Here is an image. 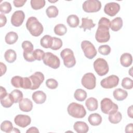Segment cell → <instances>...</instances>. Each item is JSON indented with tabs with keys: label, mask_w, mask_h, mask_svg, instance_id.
<instances>
[{
	"label": "cell",
	"mask_w": 133,
	"mask_h": 133,
	"mask_svg": "<svg viewBox=\"0 0 133 133\" xmlns=\"http://www.w3.org/2000/svg\"><path fill=\"white\" fill-rule=\"evenodd\" d=\"M110 23V20L105 17H102L99 20L95 34V38L98 42L105 43L109 41L110 38L109 32Z\"/></svg>",
	"instance_id": "obj_1"
},
{
	"label": "cell",
	"mask_w": 133,
	"mask_h": 133,
	"mask_svg": "<svg viewBox=\"0 0 133 133\" xmlns=\"http://www.w3.org/2000/svg\"><path fill=\"white\" fill-rule=\"evenodd\" d=\"M26 27L30 34L34 36H39L43 32V26L35 17L29 18L26 22Z\"/></svg>",
	"instance_id": "obj_2"
},
{
	"label": "cell",
	"mask_w": 133,
	"mask_h": 133,
	"mask_svg": "<svg viewBox=\"0 0 133 133\" xmlns=\"http://www.w3.org/2000/svg\"><path fill=\"white\" fill-rule=\"evenodd\" d=\"M67 111L70 116L77 118H83L86 114L84 106L76 102L71 103L68 107Z\"/></svg>",
	"instance_id": "obj_3"
},
{
	"label": "cell",
	"mask_w": 133,
	"mask_h": 133,
	"mask_svg": "<svg viewBox=\"0 0 133 133\" xmlns=\"http://www.w3.org/2000/svg\"><path fill=\"white\" fill-rule=\"evenodd\" d=\"M60 56L63 59L64 65L68 68H72L76 64L75 58L73 51L70 48H65L60 52Z\"/></svg>",
	"instance_id": "obj_4"
},
{
	"label": "cell",
	"mask_w": 133,
	"mask_h": 133,
	"mask_svg": "<svg viewBox=\"0 0 133 133\" xmlns=\"http://www.w3.org/2000/svg\"><path fill=\"white\" fill-rule=\"evenodd\" d=\"M100 108L101 111L106 114L114 113L118 109V105L108 98H103L101 101Z\"/></svg>",
	"instance_id": "obj_5"
},
{
	"label": "cell",
	"mask_w": 133,
	"mask_h": 133,
	"mask_svg": "<svg viewBox=\"0 0 133 133\" xmlns=\"http://www.w3.org/2000/svg\"><path fill=\"white\" fill-rule=\"evenodd\" d=\"M93 65L95 71L99 76H104L109 72V68L108 62L103 58L97 59L94 61Z\"/></svg>",
	"instance_id": "obj_6"
},
{
	"label": "cell",
	"mask_w": 133,
	"mask_h": 133,
	"mask_svg": "<svg viewBox=\"0 0 133 133\" xmlns=\"http://www.w3.org/2000/svg\"><path fill=\"white\" fill-rule=\"evenodd\" d=\"M44 63L52 69H58L60 65V61L59 58L55 55L50 52L45 53L43 59Z\"/></svg>",
	"instance_id": "obj_7"
},
{
	"label": "cell",
	"mask_w": 133,
	"mask_h": 133,
	"mask_svg": "<svg viewBox=\"0 0 133 133\" xmlns=\"http://www.w3.org/2000/svg\"><path fill=\"white\" fill-rule=\"evenodd\" d=\"M81 48L85 56L89 59H93L97 55V50L94 45L88 41H83L81 43Z\"/></svg>",
	"instance_id": "obj_8"
},
{
	"label": "cell",
	"mask_w": 133,
	"mask_h": 133,
	"mask_svg": "<svg viewBox=\"0 0 133 133\" xmlns=\"http://www.w3.org/2000/svg\"><path fill=\"white\" fill-rule=\"evenodd\" d=\"M83 9L86 12H96L101 8V3L98 0H87L82 5Z\"/></svg>",
	"instance_id": "obj_9"
},
{
	"label": "cell",
	"mask_w": 133,
	"mask_h": 133,
	"mask_svg": "<svg viewBox=\"0 0 133 133\" xmlns=\"http://www.w3.org/2000/svg\"><path fill=\"white\" fill-rule=\"evenodd\" d=\"M82 85L87 89H93L96 85V78L92 73L85 74L81 80Z\"/></svg>",
	"instance_id": "obj_10"
},
{
	"label": "cell",
	"mask_w": 133,
	"mask_h": 133,
	"mask_svg": "<svg viewBox=\"0 0 133 133\" xmlns=\"http://www.w3.org/2000/svg\"><path fill=\"white\" fill-rule=\"evenodd\" d=\"M119 83V78L115 75H112L101 80V86L105 89H111L117 86Z\"/></svg>",
	"instance_id": "obj_11"
},
{
	"label": "cell",
	"mask_w": 133,
	"mask_h": 133,
	"mask_svg": "<svg viewBox=\"0 0 133 133\" xmlns=\"http://www.w3.org/2000/svg\"><path fill=\"white\" fill-rule=\"evenodd\" d=\"M31 82V90H35L39 88L44 81V75L41 72H36L29 77Z\"/></svg>",
	"instance_id": "obj_12"
},
{
	"label": "cell",
	"mask_w": 133,
	"mask_h": 133,
	"mask_svg": "<svg viewBox=\"0 0 133 133\" xmlns=\"http://www.w3.org/2000/svg\"><path fill=\"white\" fill-rule=\"evenodd\" d=\"M25 18V14L22 10H17L14 12L11 17L12 25L18 27L22 25Z\"/></svg>",
	"instance_id": "obj_13"
},
{
	"label": "cell",
	"mask_w": 133,
	"mask_h": 133,
	"mask_svg": "<svg viewBox=\"0 0 133 133\" xmlns=\"http://www.w3.org/2000/svg\"><path fill=\"white\" fill-rule=\"evenodd\" d=\"M119 10V5L115 2L107 3L104 7V12L105 14L111 17L115 16L118 12Z\"/></svg>",
	"instance_id": "obj_14"
},
{
	"label": "cell",
	"mask_w": 133,
	"mask_h": 133,
	"mask_svg": "<svg viewBox=\"0 0 133 133\" xmlns=\"http://www.w3.org/2000/svg\"><path fill=\"white\" fill-rule=\"evenodd\" d=\"M15 123L19 127L24 128L30 124L31 122V117L27 115L19 114L14 118Z\"/></svg>",
	"instance_id": "obj_15"
},
{
	"label": "cell",
	"mask_w": 133,
	"mask_h": 133,
	"mask_svg": "<svg viewBox=\"0 0 133 133\" xmlns=\"http://www.w3.org/2000/svg\"><path fill=\"white\" fill-rule=\"evenodd\" d=\"M19 107L21 111L23 112H30L32 110L33 103L28 98H23L19 102Z\"/></svg>",
	"instance_id": "obj_16"
},
{
	"label": "cell",
	"mask_w": 133,
	"mask_h": 133,
	"mask_svg": "<svg viewBox=\"0 0 133 133\" xmlns=\"http://www.w3.org/2000/svg\"><path fill=\"white\" fill-rule=\"evenodd\" d=\"M32 99L37 104H42L46 100V95L42 90H38L33 93L32 96Z\"/></svg>",
	"instance_id": "obj_17"
},
{
	"label": "cell",
	"mask_w": 133,
	"mask_h": 133,
	"mask_svg": "<svg viewBox=\"0 0 133 133\" xmlns=\"http://www.w3.org/2000/svg\"><path fill=\"white\" fill-rule=\"evenodd\" d=\"M73 128L77 133H86L89 130V127L87 124L82 121L76 122L73 126Z\"/></svg>",
	"instance_id": "obj_18"
},
{
	"label": "cell",
	"mask_w": 133,
	"mask_h": 133,
	"mask_svg": "<svg viewBox=\"0 0 133 133\" xmlns=\"http://www.w3.org/2000/svg\"><path fill=\"white\" fill-rule=\"evenodd\" d=\"M120 62L122 66L124 67L129 66L132 62V57L129 53H124L123 54L120 58Z\"/></svg>",
	"instance_id": "obj_19"
},
{
	"label": "cell",
	"mask_w": 133,
	"mask_h": 133,
	"mask_svg": "<svg viewBox=\"0 0 133 133\" xmlns=\"http://www.w3.org/2000/svg\"><path fill=\"white\" fill-rule=\"evenodd\" d=\"M113 95L114 98L116 100L123 101L127 98L128 96V92L127 91L123 89L116 88L113 91Z\"/></svg>",
	"instance_id": "obj_20"
},
{
	"label": "cell",
	"mask_w": 133,
	"mask_h": 133,
	"mask_svg": "<svg viewBox=\"0 0 133 133\" xmlns=\"http://www.w3.org/2000/svg\"><path fill=\"white\" fill-rule=\"evenodd\" d=\"M1 103L4 108H10L14 102V99L11 94H7L5 97L0 99Z\"/></svg>",
	"instance_id": "obj_21"
},
{
	"label": "cell",
	"mask_w": 133,
	"mask_h": 133,
	"mask_svg": "<svg viewBox=\"0 0 133 133\" xmlns=\"http://www.w3.org/2000/svg\"><path fill=\"white\" fill-rule=\"evenodd\" d=\"M85 105L90 111H94L98 109V103L97 100L94 97L88 98L85 102Z\"/></svg>",
	"instance_id": "obj_22"
},
{
	"label": "cell",
	"mask_w": 133,
	"mask_h": 133,
	"mask_svg": "<svg viewBox=\"0 0 133 133\" xmlns=\"http://www.w3.org/2000/svg\"><path fill=\"white\" fill-rule=\"evenodd\" d=\"M89 123L92 126H98L102 122V117L98 113H92L88 118Z\"/></svg>",
	"instance_id": "obj_23"
},
{
	"label": "cell",
	"mask_w": 133,
	"mask_h": 133,
	"mask_svg": "<svg viewBox=\"0 0 133 133\" xmlns=\"http://www.w3.org/2000/svg\"><path fill=\"white\" fill-rule=\"evenodd\" d=\"M82 24L79 26V28H83L84 31L86 30H90L96 25V24L93 22L92 20L89 19L88 18H83L82 19Z\"/></svg>",
	"instance_id": "obj_24"
},
{
	"label": "cell",
	"mask_w": 133,
	"mask_h": 133,
	"mask_svg": "<svg viewBox=\"0 0 133 133\" xmlns=\"http://www.w3.org/2000/svg\"><path fill=\"white\" fill-rule=\"evenodd\" d=\"M123 26V20L121 17H116L111 22L110 28L113 31H119Z\"/></svg>",
	"instance_id": "obj_25"
},
{
	"label": "cell",
	"mask_w": 133,
	"mask_h": 133,
	"mask_svg": "<svg viewBox=\"0 0 133 133\" xmlns=\"http://www.w3.org/2000/svg\"><path fill=\"white\" fill-rule=\"evenodd\" d=\"M52 38L53 37L49 35H44L40 41V44L41 46L45 48H51L52 45Z\"/></svg>",
	"instance_id": "obj_26"
},
{
	"label": "cell",
	"mask_w": 133,
	"mask_h": 133,
	"mask_svg": "<svg viewBox=\"0 0 133 133\" xmlns=\"http://www.w3.org/2000/svg\"><path fill=\"white\" fill-rule=\"evenodd\" d=\"M18 39V35L17 33L15 32H9L5 36V40L7 44L12 45L15 44Z\"/></svg>",
	"instance_id": "obj_27"
},
{
	"label": "cell",
	"mask_w": 133,
	"mask_h": 133,
	"mask_svg": "<svg viewBox=\"0 0 133 133\" xmlns=\"http://www.w3.org/2000/svg\"><path fill=\"white\" fill-rule=\"evenodd\" d=\"M4 58L6 61L9 63L14 62L17 58V54L16 51L12 49L7 50L4 54Z\"/></svg>",
	"instance_id": "obj_28"
},
{
	"label": "cell",
	"mask_w": 133,
	"mask_h": 133,
	"mask_svg": "<svg viewBox=\"0 0 133 133\" xmlns=\"http://www.w3.org/2000/svg\"><path fill=\"white\" fill-rule=\"evenodd\" d=\"M66 21L68 25L71 28H76L79 23V18L75 15H69L67 18Z\"/></svg>",
	"instance_id": "obj_29"
},
{
	"label": "cell",
	"mask_w": 133,
	"mask_h": 133,
	"mask_svg": "<svg viewBox=\"0 0 133 133\" xmlns=\"http://www.w3.org/2000/svg\"><path fill=\"white\" fill-rule=\"evenodd\" d=\"M109 121L110 123L115 124L119 123L122 118V115L121 112L117 111L114 113L109 114Z\"/></svg>",
	"instance_id": "obj_30"
},
{
	"label": "cell",
	"mask_w": 133,
	"mask_h": 133,
	"mask_svg": "<svg viewBox=\"0 0 133 133\" xmlns=\"http://www.w3.org/2000/svg\"><path fill=\"white\" fill-rule=\"evenodd\" d=\"M74 97L77 101H83L87 97V92L82 89H77L74 94Z\"/></svg>",
	"instance_id": "obj_31"
},
{
	"label": "cell",
	"mask_w": 133,
	"mask_h": 133,
	"mask_svg": "<svg viewBox=\"0 0 133 133\" xmlns=\"http://www.w3.org/2000/svg\"><path fill=\"white\" fill-rule=\"evenodd\" d=\"M14 129L12 124L9 121H4L1 125V129L2 131L6 133L11 132Z\"/></svg>",
	"instance_id": "obj_32"
},
{
	"label": "cell",
	"mask_w": 133,
	"mask_h": 133,
	"mask_svg": "<svg viewBox=\"0 0 133 133\" xmlns=\"http://www.w3.org/2000/svg\"><path fill=\"white\" fill-rule=\"evenodd\" d=\"M46 15L48 18H55L56 17L59 13V10L56 6L51 5L49 6L46 10Z\"/></svg>",
	"instance_id": "obj_33"
},
{
	"label": "cell",
	"mask_w": 133,
	"mask_h": 133,
	"mask_svg": "<svg viewBox=\"0 0 133 133\" xmlns=\"http://www.w3.org/2000/svg\"><path fill=\"white\" fill-rule=\"evenodd\" d=\"M66 27L63 24H58L54 28V32L57 35H64L66 33Z\"/></svg>",
	"instance_id": "obj_34"
},
{
	"label": "cell",
	"mask_w": 133,
	"mask_h": 133,
	"mask_svg": "<svg viewBox=\"0 0 133 133\" xmlns=\"http://www.w3.org/2000/svg\"><path fill=\"white\" fill-rule=\"evenodd\" d=\"M32 8L34 10H38L43 8L45 5V0H31L30 2Z\"/></svg>",
	"instance_id": "obj_35"
},
{
	"label": "cell",
	"mask_w": 133,
	"mask_h": 133,
	"mask_svg": "<svg viewBox=\"0 0 133 133\" xmlns=\"http://www.w3.org/2000/svg\"><path fill=\"white\" fill-rule=\"evenodd\" d=\"M10 94L14 98V102L15 103L19 102V101L23 99V94L20 90L18 89L13 90Z\"/></svg>",
	"instance_id": "obj_36"
},
{
	"label": "cell",
	"mask_w": 133,
	"mask_h": 133,
	"mask_svg": "<svg viewBox=\"0 0 133 133\" xmlns=\"http://www.w3.org/2000/svg\"><path fill=\"white\" fill-rule=\"evenodd\" d=\"M11 5L8 2H4L0 5V11L2 14H8L11 10Z\"/></svg>",
	"instance_id": "obj_37"
},
{
	"label": "cell",
	"mask_w": 133,
	"mask_h": 133,
	"mask_svg": "<svg viewBox=\"0 0 133 133\" xmlns=\"http://www.w3.org/2000/svg\"><path fill=\"white\" fill-rule=\"evenodd\" d=\"M22 48L23 49V52H32L33 51V45L32 43L28 41L23 42L21 44Z\"/></svg>",
	"instance_id": "obj_38"
},
{
	"label": "cell",
	"mask_w": 133,
	"mask_h": 133,
	"mask_svg": "<svg viewBox=\"0 0 133 133\" xmlns=\"http://www.w3.org/2000/svg\"><path fill=\"white\" fill-rule=\"evenodd\" d=\"M62 46V40L58 37H53L52 38V45L51 47V49L54 50H57L61 48Z\"/></svg>",
	"instance_id": "obj_39"
},
{
	"label": "cell",
	"mask_w": 133,
	"mask_h": 133,
	"mask_svg": "<svg viewBox=\"0 0 133 133\" xmlns=\"http://www.w3.org/2000/svg\"><path fill=\"white\" fill-rule=\"evenodd\" d=\"M122 86L126 89H130L133 87V81L129 77H125L122 79Z\"/></svg>",
	"instance_id": "obj_40"
},
{
	"label": "cell",
	"mask_w": 133,
	"mask_h": 133,
	"mask_svg": "<svg viewBox=\"0 0 133 133\" xmlns=\"http://www.w3.org/2000/svg\"><path fill=\"white\" fill-rule=\"evenodd\" d=\"M23 77L20 76H15L11 79V85L16 88H21Z\"/></svg>",
	"instance_id": "obj_41"
},
{
	"label": "cell",
	"mask_w": 133,
	"mask_h": 133,
	"mask_svg": "<svg viewBox=\"0 0 133 133\" xmlns=\"http://www.w3.org/2000/svg\"><path fill=\"white\" fill-rule=\"evenodd\" d=\"M111 47L108 45H101L98 48L99 52L104 56L108 55L111 52Z\"/></svg>",
	"instance_id": "obj_42"
},
{
	"label": "cell",
	"mask_w": 133,
	"mask_h": 133,
	"mask_svg": "<svg viewBox=\"0 0 133 133\" xmlns=\"http://www.w3.org/2000/svg\"><path fill=\"white\" fill-rule=\"evenodd\" d=\"M33 55L35 60L38 61H41L43 60L45 53L44 51L40 49H36L33 50Z\"/></svg>",
	"instance_id": "obj_43"
},
{
	"label": "cell",
	"mask_w": 133,
	"mask_h": 133,
	"mask_svg": "<svg viewBox=\"0 0 133 133\" xmlns=\"http://www.w3.org/2000/svg\"><path fill=\"white\" fill-rule=\"evenodd\" d=\"M46 85L48 88L54 89L57 88L58 83L56 79L54 78H49L46 81Z\"/></svg>",
	"instance_id": "obj_44"
},
{
	"label": "cell",
	"mask_w": 133,
	"mask_h": 133,
	"mask_svg": "<svg viewBox=\"0 0 133 133\" xmlns=\"http://www.w3.org/2000/svg\"><path fill=\"white\" fill-rule=\"evenodd\" d=\"M31 82L29 77H23L21 88L23 89H31Z\"/></svg>",
	"instance_id": "obj_45"
},
{
	"label": "cell",
	"mask_w": 133,
	"mask_h": 133,
	"mask_svg": "<svg viewBox=\"0 0 133 133\" xmlns=\"http://www.w3.org/2000/svg\"><path fill=\"white\" fill-rule=\"evenodd\" d=\"M33 51L32 52H23V55L24 59L28 62H33L36 60L34 57Z\"/></svg>",
	"instance_id": "obj_46"
},
{
	"label": "cell",
	"mask_w": 133,
	"mask_h": 133,
	"mask_svg": "<svg viewBox=\"0 0 133 133\" xmlns=\"http://www.w3.org/2000/svg\"><path fill=\"white\" fill-rule=\"evenodd\" d=\"M26 0H14L13 3L16 7H21L26 3Z\"/></svg>",
	"instance_id": "obj_47"
},
{
	"label": "cell",
	"mask_w": 133,
	"mask_h": 133,
	"mask_svg": "<svg viewBox=\"0 0 133 133\" xmlns=\"http://www.w3.org/2000/svg\"><path fill=\"white\" fill-rule=\"evenodd\" d=\"M0 27H3L4 26L6 22H7V19L6 16L3 15V14H0Z\"/></svg>",
	"instance_id": "obj_48"
},
{
	"label": "cell",
	"mask_w": 133,
	"mask_h": 133,
	"mask_svg": "<svg viewBox=\"0 0 133 133\" xmlns=\"http://www.w3.org/2000/svg\"><path fill=\"white\" fill-rule=\"evenodd\" d=\"M125 132L127 133H132L133 132V124H128L125 127Z\"/></svg>",
	"instance_id": "obj_49"
},
{
	"label": "cell",
	"mask_w": 133,
	"mask_h": 133,
	"mask_svg": "<svg viewBox=\"0 0 133 133\" xmlns=\"http://www.w3.org/2000/svg\"><path fill=\"white\" fill-rule=\"evenodd\" d=\"M1 76H3V74H4L7 70V67L6 65L4 64L3 62H1Z\"/></svg>",
	"instance_id": "obj_50"
},
{
	"label": "cell",
	"mask_w": 133,
	"mask_h": 133,
	"mask_svg": "<svg viewBox=\"0 0 133 133\" xmlns=\"http://www.w3.org/2000/svg\"><path fill=\"white\" fill-rule=\"evenodd\" d=\"M26 133H33V132H34V133H38L39 130L35 127H31L26 130Z\"/></svg>",
	"instance_id": "obj_51"
},
{
	"label": "cell",
	"mask_w": 133,
	"mask_h": 133,
	"mask_svg": "<svg viewBox=\"0 0 133 133\" xmlns=\"http://www.w3.org/2000/svg\"><path fill=\"white\" fill-rule=\"evenodd\" d=\"M0 87H1L0 99H1V98H3L4 97H5V96L7 94V91H6V90L5 89V88H4V87H2V86H1Z\"/></svg>",
	"instance_id": "obj_52"
},
{
	"label": "cell",
	"mask_w": 133,
	"mask_h": 133,
	"mask_svg": "<svg viewBox=\"0 0 133 133\" xmlns=\"http://www.w3.org/2000/svg\"><path fill=\"white\" fill-rule=\"evenodd\" d=\"M127 114L129 117L132 118H133V114H132V105H130L128 107L127 109Z\"/></svg>",
	"instance_id": "obj_53"
}]
</instances>
